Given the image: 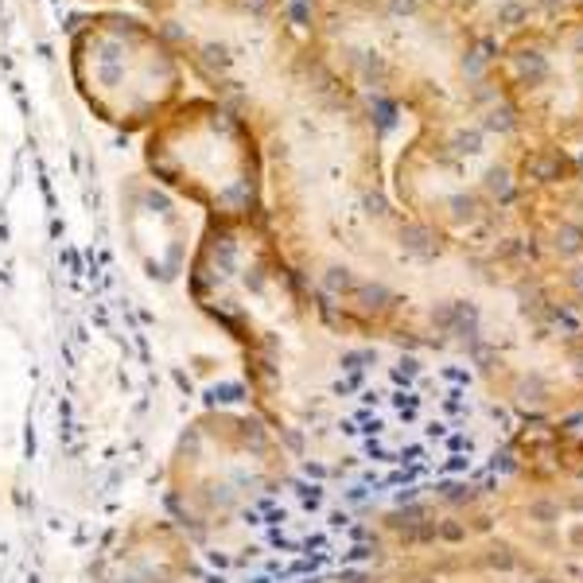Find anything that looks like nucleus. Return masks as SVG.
I'll return each mask as SVG.
<instances>
[{
  "instance_id": "nucleus-2",
  "label": "nucleus",
  "mask_w": 583,
  "mask_h": 583,
  "mask_svg": "<svg viewBox=\"0 0 583 583\" xmlns=\"http://www.w3.org/2000/svg\"><path fill=\"white\" fill-rule=\"evenodd\" d=\"M70 78L97 121L117 132H148L187 94V66L156 23L129 12L70 20Z\"/></svg>"
},
{
  "instance_id": "nucleus-3",
  "label": "nucleus",
  "mask_w": 583,
  "mask_h": 583,
  "mask_svg": "<svg viewBox=\"0 0 583 583\" xmlns=\"http://www.w3.org/2000/svg\"><path fill=\"white\" fill-rule=\"evenodd\" d=\"M144 163L210 218H253L260 210L257 129L218 97H183L156 121L144 141Z\"/></svg>"
},
{
  "instance_id": "nucleus-4",
  "label": "nucleus",
  "mask_w": 583,
  "mask_h": 583,
  "mask_svg": "<svg viewBox=\"0 0 583 583\" xmlns=\"http://www.w3.org/2000/svg\"><path fill=\"white\" fill-rule=\"evenodd\" d=\"M560 443H564V451H568V455L583 459V412L560 424Z\"/></svg>"
},
{
  "instance_id": "nucleus-1",
  "label": "nucleus",
  "mask_w": 583,
  "mask_h": 583,
  "mask_svg": "<svg viewBox=\"0 0 583 583\" xmlns=\"http://www.w3.org/2000/svg\"><path fill=\"white\" fill-rule=\"evenodd\" d=\"M179 63L222 105L276 132L315 82L280 0H141Z\"/></svg>"
}]
</instances>
